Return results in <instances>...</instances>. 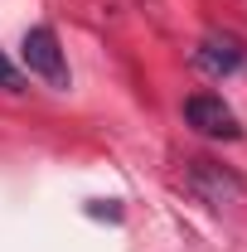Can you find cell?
<instances>
[{"label": "cell", "mask_w": 247, "mask_h": 252, "mask_svg": "<svg viewBox=\"0 0 247 252\" xmlns=\"http://www.w3.org/2000/svg\"><path fill=\"white\" fill-rule=\"evenodd\" d=\"M185 189L194 199H204L209 209H223V204L243 199V180H238L233 170H223L218 160H204V156L185 160Z\"/></svg>", "instance_id": "cell-1"}, {"label": "cell", "mask_w": 247, "mask_h": 252, "mask_svg": "<svg viewBox=\"0 0 247 252\" xmlns=\"http://www.w3.org/2000/svg\"><path fill=\"white\" fill-rule=\"evenodd\" d=\"M20 54H25V68H30V73H39L49 88H68V63H63L59 34L49 30V25H34V30H25Z\"/></svg>", "instance_id": "cell-2"}, {"label": "cell", "mask_w": 247, "mask_h": 252, "mask_svg": "<svg viewBox=\"0 0 247 252\" xmlns=\"http://www.w3.org/2000/svg\"><path fill=\"white\" fill-rule=\"evenodd\" d=\"M185 122L199 131V136H214V141H238L243 136V126L233 117V107L214 93H194L185 97Z\"/></svg>", "instance_id": "cell-3"}, {"label": "cell", "mask_w": 247, "mask_h": 252, "mask_svg": "<svg viewBox=\"0 0 247 252\" xmlns=\"http://www.w3.org/2000/svg\"><path fill=\"white\" fill-rule=\"evenodd\" d=\"M194 63L204 68V73H233L238 63H243V39H233V34H204L199 39V49H194Z\"/></svg>", "instance_id": "cell-4"}, {"label": "cell", "mask_w": 247, "mask_h": 252, "mask_svg": "<svg viewBox=\"0 0 247 252\" xmlns=\"http://www.w3.org/2000/svg\"><path fill=\"white\" fill-rule=\"evenodd\" d=\"M0 88H20V73H15V63L0 54Z\"/></svg>", "instance_id": "cell-5"}]
</instances>
